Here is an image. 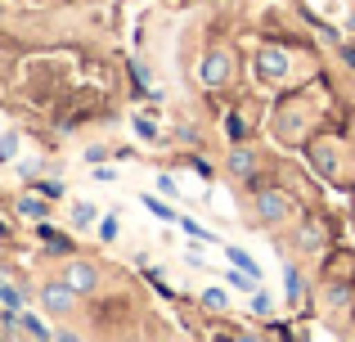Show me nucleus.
<instances>
[{
  "instance_id": "nucleus-2",
  "label": "nucleus",
  "mask_w": 355,
  "mask_h": 342,
  "mask_svg": "<svg viewBox=\"0 0 355 342\" xmlns=\"http://www.w3.org/2000/svg\"><path fill=\"white\" fill-rule=\"evenodd\" d=\"M252 68H257L266 81H284L288 77V50H279V45H261V50L252 54Z\"/></svg>"
},
{
  "instance_id": "nucleus-3",
  "label": "nucleus",
  "mask_w": 355,
  "mask_h": 342,
  "mask_svg": "<svg viewBox=\"0 0 355 342\" xmlns=\"http://www.w3.org/2000/svg\"><path fill=\"white\" fill-rule=\"evenodd\" d=\"M230 72H234V59H230L225 50H211L207 59H202V68H198V81H202L207 90H220V86L230 81Z\"/></svg>"
},
{
  "instance_id": "nucleus-9",
  "label": "nucleus",
  "mask_w": 355,
  "mask_h": 342,
  "mask_svg": "<svg viewBox=\"0 0 355 342\" xmlns=\"http://www.w3.org/2000/svg\"><path fill=\"white\" fill-rule=\"evenodd\" d=\"M302 293H306L302 275H297L293 266H288V271H284V298H288V302H293V307H297V302H302Z\"/></svg>"
},
{
  "instance_id": "nucleus-5",
  "label": "nucleus",
  "mask_w": 355,
  "mask_h": 342,
  "mask_svg": "<svg viewBox=\"0 0 355 342\" xmlns=\"http://www.w3.org/2000/svg\"><path fill=\"white\" fill-rule=\"evenodd\" d=\"M63 280H68V289L77 293V298H86V293L99 289V266H95V262H68Z\"/></svg>"
},
{
  "instance_id": "nucleus-23",
  "label": "nucleus",
  "mask_w": 355,
  "mask_h": 342,
  "mask_svg": "<svg viewBox=\"0 0 355 342\" xmlns=\"http://www.w3.org/2000/svg\"><path fill=\"white\" fill-rule=\"evenodd\" d=\"M189 167L198 171V176H207V180H211V167H207V162H202V158H189Z\"/></svg>"
},
{
  "instance_id": "nucleus-10",
  "label": "nucleus",
  "mask_w": 355,
  "mask_h": 342,
  "mask_svg": "<svg viewBox=\"0 0 355 342\" xmlns=\"http://www.w3.org/2000/svg\"><path fill=\"white\" fill-rule=\"evenodd\" d=\"M72 221H77V230H90L99 221V207H90V203H77V212H72Z\"/></svg>"
},
{
  "instance_id": "nucleus-24",
  "label": "nucleus",
  "mask_w": 355,
  "mask_h": 342,
  "mask_svg": "<svg viewBox=\"0 0 355 342\" xmlns=\"http://www.w3.org/2000/svg\"><path fill=\"white\" fill-rule=\"evenodd\" d=\"M342 59H347L351 68H355V45H342Z\"/></svg>"
},
{
  "instance_id": "nucleus-14",
  "label": "nucleus",
  "mask_w": 355,
  "mask_h": 342,
  "mask_svg": "<svg viewBox=\"0 0 355 342\" xmlns=\"http://www.w3.org/2000/svg\"><path fill=\"white\" fill-rule=\"evenodd\" d=\"M144 207H148V212H153V216H157V221H180V216H175V212H171V207H166V203H157V198H148V194H144Z\"/></svg>"
},
{
  "instance_id": "nucleus-7",
  "label": "nucleus",
  "mask_w": 355,
  "mask_h": 342,
  "mask_svg": "<svg viewBox=\"0 0 355 342\" xmlns=\"http://www.w3.org/2000/svg\"><path fill=\"white\" fill-rule=\"evenodd\" d=\"M45 194L41 198H36V194H23V198H18V216H27V221H45Z\"/></svg>"
},
{
  "instance_id": "nucleus-12",
  "label": "nucleus",
  "mask_w": 355,
  "mask_h": 342,
  "mask_svg": "<svg viewBox=\"0 0 355 342\" xmlns=\"http://www.w3.org/2000/svg\"><path fill=\"white\" fill-rule=\"evenodd\" d=\"M225 131H230V140H234V144L248 140V126H243V117H239V113H230V117H225Z\"/></svg>"
},
{
  "instance_id": "nucleus-16",
  "label": "nucleus",
  "mask_w": 355,
  "mask_h": 342,
  "mask_svg": "<svg viewBox=\"0 0 355 342\" xmlns=\"http://www.w3.org/2000/svg\"><path fill=\"white\" fill-rule=\"evenodd\" d=\"M9 158H18V135L0 131V162H9Z\"/></svg>"
},
{
  "instance_id": "nucleus-13",
  "label": "nucleus",
  "mask_w": 355,
  "mask_h": 342,
  "mask_svg": "<svg viewBox=\"0 0 355 342\" xmlns=\"http://www.w3.org/2000/svg\"><path fill=\"white\" fill-rule=\"evenodd\" d=\"M202 307H207V311H225V307H230V298H225L220 289H207V293H202Z\"/></svg>"
},
{
  "instance_id": "nucleus-11",
  "label": "nucleus",
  "mask_w": 355,
  "mask_h": 342,
  "mask_svg": "<svg viewBox=\"0 0 355 342\" xmlns=\"http://www.w3.org/2000/svg\"><path fill=\"white\" fill-rule=\"evenodd\" d=\"M225 253H230V262H234V266H239V271H248V275H257V280H261V266H257V262H252V257H248V253H243V248H225Z\"/></svg>"
},
{
  "instance_id": "nucleus-1",
  "label": "nucleus",
  "mask_w": 355,
  "mask_h": 342,
  "mask_svg": "<svg viewBox=\"0 0 355 342\" xmlns=\"http://www.w3.org/2000/svg\"><path fill=\"white\" fill-rule=\"evenodd\" d=\"M297 212V198L284 189H257V221L261 225H279L284 216Z\"/></svg>"
},
{
  "instance_id": "nucleus-18",
  "label": "nucleus",
  "mask_w": 355,
  "mask_h": 342,
  "mask_svg": "<svg viewBox=\"0 0 355 342\" xmlns=\"http://www.w3.org/2000/svg\"><path fill=\"white\" fill-rule=\"evenodd\" d=\"M329 302H333V307H347V302H351V284H333V289H329Z\"/></svg>"
},
{
  "instance_id": "nucleus-22",
  "label": "nucleus",
  "mask_w": 355,
  "mask_h": 342,
  "mask_svg": "<svg viewBox=\"0 0 355 342\" xmlns=\"http://www.w3.org/2000/svg\"><path fill=\"white\" fill-rule=\"evenodd\" d=\"M270 307H275V302H270V298H266V293H261V289H257V298H252V311H257V316H270Z\"/></svg>"
},
{
  "instance_id": "nucleus-15",
  "label": "nucleus",
  "mask_w": 355,
  "mask_h": 342,
  "mask_svg": "<svg viewBox=\"0 0 355 342\" xmlns=\"http://www.w3.org/2000/svg\"><path fill=\"white\" fill-rule=\"evenodd\" d=\"M0 307H23V293H18L14 284H5V280H0Z\"/></svg>"
},
{
  "instance_id": "nucleus-8",
  "label": "nucleus",
  "mask_w": 355,
  "mask_h": 342,
  "mask_svg": "<svg viewBox=\"0 0 355 342\" xmlns=\"http://www.w3.org/2000/svg\"><path fill=\"white\" fill-rule=\"evenodd\" d=\"M18 329H23V338H54L50 334V325H41V316H18Z\"/></svg>"
},
{
  "instance_id": "nucleus-17",
  "label": "nucleus",
  "mask_w": 355,
  "mask_h": 342,
  "mask_svg": "<svg viewBox=\"0 0 355 342\" xmlns=\"http://www.w3.org/2000/svg\"><path fill=\"white\" fill-rule=\"evenodd\" d=\"M302 248H306V253H320V225H306L302 230Z\"/></svg>"
},
{
  "instance_id": "nucleus-4",
  "label": "nucleus",
  "mask_w": 355,
  "mask_h": 342,
  "mask_svg": "<svg viewBox=\"0 0 355 342\" xmlns=\"http://www.w3.org/2000/svg\"><path fill=\"white\" fill-rule=\"evenodd\" d=\"M41 307L54 311V316H68L77 307V293L68 289V280H50V284H41Z\"/></svg>"
},
{
  "instance_id": "nucleus-6",
  "label": "nucleus",
  "mask_w": 355,
  "mask_h": 342,
  "mask_svg": "<svg viewBox=\"0 0 355 342\" xmlns=\"http://www.w3.org/2000/svg\"><path fill=\"white\" fill-rule=\"evenodd\" d=\"M225 167H230V176H234V180H252V176H257V153L239 144V149L230 153V162H225Z\"/></svg>"
},
{
  "instance_id": "nucleus-21",
  "label": "nucleus",
  "mask_w": 355,
  "mask_h": 342,
  "mask_svg": "<svg viewBox=\"0 0 355 342\" xmlns=\"http://www.w3.org/2000/svg\"><path fill=\"white\" fill-rule=\"evenodd\" d=\"M36 189H41L45 198H59V194H63V185H59V180H36Z\"/></svg>"
},
{
  "instance_id": "nucleus-20",
  "label": "nucleus",
  "mask_w": 355,
  "mask_h": 342,
  "mask_svg": "<svg viewBox=\"0 0 355 342\" xmlns=\"http://www.w3.org/2000/svg\"><path fill=\"white\" fill-rule=\"evenodd\" d=\"M99 239H104V243H113V239H117V216H104V221H99Z\"/></svg>"
},
{
  "instance_id": "nucleus-19",
  "label": "nucleus",
  "mask_w": 355,
  "mask_h": 342,
  "mask_svg": "<svg viewBox=\"0 0 355 342\" xmlns=\"http://www.w3.org/2000/svg\"><path fill=\"white\" fill-rule=\"evenodd\" d=\"M135 135H139V140H148V144H153V140H157V126L148 122V117H135Z\"/></svg>"
}]
</instances>
